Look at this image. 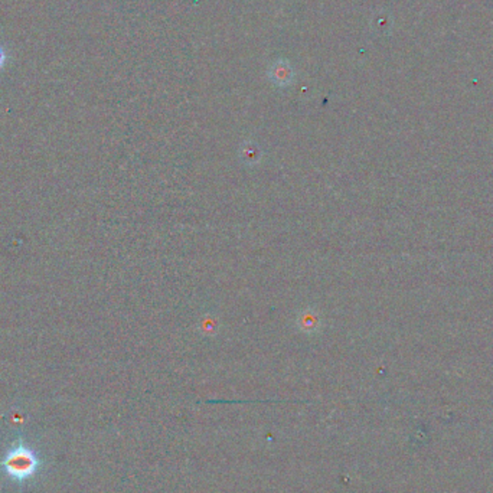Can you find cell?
<instances>
[{"mask_svg":"<svg viewBox=\"0 0 493 493\" xmlns=\"http://www.w3.org/2000/svg\"><path fill=\"white\" fill-rule=\"evenodd\" d=\"M40 466V460L35 451L25 446L24 441H19L17 446L10 448L5 459L2 460V467L6 475L13 480L24 482L31 479Z\"/></svg>","mask_w":493,"mask_h":493,"instance_id":"1","label":"cell"},{"mask_svg":"<svg viewBox=\"0 0 493 493\" xmlns=\"http://www.w3.org/2000/svg\"><path fill=\"white\" fill-rule=\"evenodd\" d=\"M295 68L287 59H277L269 68V78L279 88H287L295 81Z\"/></svg>","mask_w":493,"mask_h":493,"instance_id":"2","label":"cell"},{"mask_svg":"<svg viewBox=\"0 0 493 493\" xmlns=\"http://www.w3.org/2000/svg\"><path fill=\"white\" fill-rule=\"evenodd\" d=\"M297 326L304 334H315L320 327V318L313 309H306L297 316Z\"/></svg>","mask_w":493,"mask_h":493,"instance_id":"3","label":"cell"},{"mask_svg":"<svg viewBox=\"0 0 493 493\" xmlns=\"http://www.w3.org/2000/svg\"><path fill=\"white\" fill-rule=\"evenodd\" d=\"M240 157L246 166H257L263 159V152L254 141H245L240 149Z\"/></svg>","mask_w":493,"mask_h":493,"instance_id":"4","label":"cell"},{"mask_svg":"<svg viewBox=\"0 0 493 493\" xmlns=\"http://www.w3.org/2000/svg\"><path fill=\"white\" fill-rule=\"evenodd\" d=\"M6 63H8V54H6L5 48L0 45V70H3Z\"/></svg>","mask_w":493,"mask_h":493,"instance_id":"5","label":"cell"}]
</instances>
